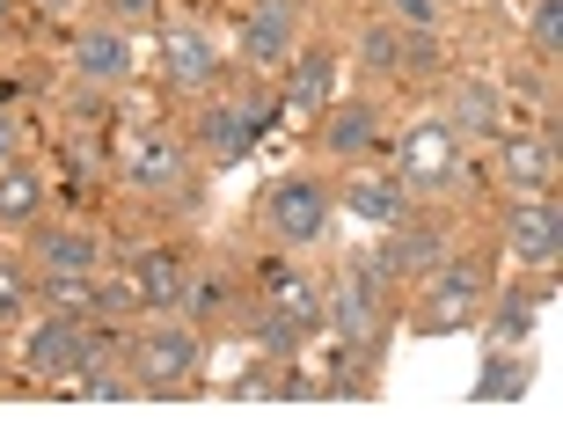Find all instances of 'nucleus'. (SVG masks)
<instances>
[{
	"label": "nucleus",
	"mask_w": 563,
	"mask_h": 439,
	"mask_svg": "<svg viewBox=\"0 0 563 439\" xmlns=\"http://www.w3.org/2000/svg\"><path fill=\"white\" fill-rule=\"evenodd\" d=\"M330 212H336V190L322 176H278L264 190V220H272V234L286 250H314L322 228H330Z\"/></svg>",
	"instance_id": "obj_1"
},
{
	"label": "nucleus",
	"mask_w": 563,
	"mask_h": 439,
	"mask_svg": "<svg viewBox=\"0 0 563 439\" xmlns=\"http://www.w3.org/2000/svg\"><path fill=\"white\" fill-rule=\"evenodd\" d=\"M118 168H125L132 190L176 198V190L190 184V146L176 140L168 125H140V132H125V146H118Z\"/></svg>",
	"instance_id": "obj_2"
},
{
	"label": "nucleus",
	"mask_w": 563,
	"mask_h": 439,
	"mask_svg": "<svg viewBox=\"0 0 563 439\" xmlns=\"http://www.w3.org/2000/svg\"><path fill=\"white\" fill-rule=\"evenodd\" d=\"M322 322H330L344 344H374L380 322H388V278H380L374 264H352V272L322 293Z\"/></svg>",
	"instance_id": "obj_3"
},
{
	"label": "nucleus",
	"mask_w": 563,
	"mask_h": 439,
	"mask_svg": "<svg viewBox=\"0 0 563 439\" xmlns=\"http://www.w3.org/2000/svg\"><path fill=\"white\" fill-rule=\"evenodd\" d=\"M461 176V132L446 118H418L396 146V184L402 190H446Z\"/></svg>",
	"instance_id": "obj_4"
},
{
	"label": "nucleus",
	"mask_w": 563,
	"mask_h": 439,
	"mask_svg": "<svg viewBox=\"0 0 563 439\" xmlns=\"http://www.w3.org/2000/svg\"><path fill=\"white\" fill-rule=\"evenodd\" d=\"M140 388L146 396H190L198 388V330L190 322H162L140 337Z\"/></svg>",
	"instance_id": "obj_5"
},
{
	"label": "nucleus",
	"mask_w": 563,
	"mask_h": 439,
	"mask_svg": "<svg viewBox=\"0 0 563 439\" xmlns=\"http://www.w3.org/2000/svg\"><path fill=\"white\" fill-rule=\"evenodd\" d=\"M424 278H432V286H424L418 330H424V337L468 330V322H476V308H483V272H468V264H446V256H439Z\"/></svg>",
	"instance_id": "obj_6"
},
{
	"label": "nucleus",
	"mask_w": 563,
	"mask_h": 439,
	"mask_svg": "<svg viewBox=\"0 0 563 439\" xmlns=\"http://www.w3.org/2000/svg\"><path fill=\"white\" fill-rule=\"evenodd\" d=\"M505 250L520 256L527 272H549L563 256V206L556 190H527L520 206H512V220H505Z\"/></svg>",
	"instance_id": "obj_7"
},
{
	"label": "nucleus",
	"mask_w": 563,
	"mask_h": 439,
	"mask_svg": "<svg viewBox=\"0 0 563 439\" xmlns=\"http://www.w3.org/2000/svg\"><path fill=\"white\" fill-rule=\"evenodd\" d=\"M22 366L37 381H66L88 366V322H74V315H44V322H30V337H22Z\"/></svg>",
	"instance_id": "obj_8"
},
{
	"label": "nucleus",
	"mask_w": 563,
	"mask_h": 439,
	"mask_svg": "<svg viewBox=\"0 0 563 439\" xmlns=\"http://www.w3.org/2000/svg\"><path fill=\"white\" fill-rule=\"evenodd\" d=\"M74 81L81 88H125L132 81V37L118 30V22L74 30Z\"/></svg>",
	"instance_id": "obj_9"
},
{
	"label": "nucleus",
	"mask_w": 563,
	"mask_h": 439,
	"mask_svg": "<svg viewBox=\"0 0 563 439\" xmlns=\"http://www.w3.org/2000/svg\"><path fill=\"white\" fill-rule=\"evenodd\" d=\"M300 44V0H250L242 8V52L250 66H286Z\"/></svg>",
	"instance_id": "obj_10"
},
{
	"label": "nucleus",
	"mask_w": 563,
	"mask_h": 439,
	"mask_svg": "<svg viewBox=\"0 0 563 439\" xmlns=\"http://www.w3.org/2000/svg\"><path fill=\"white\" fill-rule=\"evenodd\" d=\"M212 74H220V52H212V37L198 30V22L168 15V22H162V81L190 96V88H212Z\"/></svg>",
	"instance_id": "obj_11"
},
{
	"label": "nucleus",
	"mask_w": 563,
	"mask_h": 439,
	"mask_svg": "<svg viewBox=\"0 0 563 439\" xmlns=\"http://www.w3.org/2000/svg\"><path fill=\"white\" fill-rule=\"evenodd\" d=\"M272 110L278 103H212L206 118H198V146H206L212 162H242L256 140H264V125H272Z\"/></svg>",
	"instance_id": "obj_12"
},
{
	"label": "nucleus",
	"mask_w": 563,
	"mask_h": 439,
	"mask_svg": "<svg viewBox=\"0 0 563 439\" xmlns=\"http://www.w3.org/2000/svg\"><path fill=\"white\" fill-rule=\"evenodd\" d=\"M96 234L88 228H37V242H30V272L37 278H96Z\"/></svg>",
	"instance_id": "obj_13"
},
{
	"label": "nucleus",
	"mask_w": 563,
	"mask_h": 439,
	"mask_svg": "<svg viewBox=\"0 0 563 439\" xmlns=\"http://www.w3.org/2000/svg\"><path fill=\"white\" fill-rule=\"evenodd\" d=\"M336 198H344V212H352L358 228H402V212H410V190L396 176H352Z\"/></svg>",
	"instance_id": "obj_14"
},
{
	"label": "nucleus",
	"mask_w": 563,
	"mask_h": 439,
	"mask_svg": "<svg viewBox=\"0 0 563 439\" xmlns=\"http://www.w3.org/2000/svg\"><path fill=\"white\" fill-rule=\"evenodd\" d=\"M512 190H556V132H505Z\"/></svg>",
	"instance_id": "obj_15"
},
{
	"label": "nucleus",
	"mask_w": 563,
	"mask_h": 439,
	"mask_svg": "<svg viewBox=\"0 0 563 439\" xmlns=\"http://www.w3.org/2000/svg\"><path fill=\"white\" fill-rule=\"evenodd\" d=\"M380 140V110L366 103V96H352V103H336L330 118H322V146H330L336 162H358V154H374Z\"/></svg>",
	"instance_id": "obj_16"
},
{
	"label": "nucleus",
	"mask_w": 563,
	"mask_h": 439,
	"mask_svg": "<svg viewBox=\"0 0 563 439\" xmlns=\"http://www.w3.org/2000/svg\"><path fill=\"white\" fill-rule=\"evenodd\" d=\"M132 293H140V308H176V293H184V256L176 250H140L132 264Z\"/></svg>",
	"instance_id": "obj_17"
},
{
	"label": "nucleus",
	"mask_w": 563,
	"mask_h": 439,
	"mask_svg": "<svg viewBox=\"0 0 563 439\" xmlns=\"http://www.w3.org/2000/svg\"><path fill=\"white\" fill-rule=\"evenodd\" d=\"M439 256H446V242H439L432 228H402L396 242H388V250H374L366 264H374L380 278H410V272H432Z\"/></svg>",
	"instance_id": "obj_18"
},
{
	"label": "nucleus",
	"mask_w": 563,
	"mask_h": 439,
	"mask_svg": "<svg viewBox=\"0 0 563 439\" xmlns=\"http://www.w3.org/2000/svg\"><path fill=\"white\" fill-rule=\"evenodd\" d=\"M37 212H44V184H37V168L0 162V228H30Z\"/></svg>",
	"instance_id": "obj_19"
},
{
	"label": "nucleus",
	"mask_w": 563,
	"mask_h": 439,
	"mask_svg": "<svg viewBox=\"0 0 563 439\" xmlns=\"http://www.w3.org/2000/svg\"><path fill=\"white\" fill-rule=\"evenodd\" d=\"M330 74H336V66L322 59V52H308V59L286 74V96H278V103H286L292 118H314V110L330 103Z\"/></svg>",
	"instance_id": "obj_20"
},
{
	"label": "nucleus",
	"mask_w": 563,
	"mask_h": 439,
	"mask_svg": "<svg viewBox=\"0 0 563 439\" xmlns=\"http://www.w3.org/2000/svg\"><path fill=\"white\" fill-rule=\"evenodd\" d=\"M498 81H461L454 88V118H446V125L454 132H498Z\"/></svg>",
	"instance_id": "obj_21"
},
{
	"label": "nucleus",
	"mask_w": 563,
	"mask_h": 439,
	"mask_svg": "<svg viewBox=\"0 0 563 439\" xmlns=\"http://www.w3.org/2000/svg\"><path fill=\"white\" fill-rule=\"evenodd\" d=\"M176 308H184V315H220V308H234V286H228L220 272H184Z\"/></svg>",
	"instance_id": "obj_22"
},
{
	"label": "nucleus",
	"mask_w": 563,
	"mask_h": 439,
	"mask_svg": "<svg viewBox=\"0 0 563 439\" xmlns=\"http://www.w3.org/2000/svg\"><path fill=\"white\" fill-rule=\"evenodd\" d=\"M30 300H37V272L15 264V256H0V322H22Z\"/></svg>",
	"instance_id": "obj_23"
},
{
	"label": "nucleus",
	"mask_w": 563,
	"mask_h": 439,
	"mask_svg": "<svg viewBox=\"0 0 563 439\" xmlns=\"http://www.w3.org/2000/svg\"><path fill=\"white\" fill-rule=\"evenodd\" d=\"M358 59L374 66V74H396L402 66V22H366L358 30Z\"/></svg>",
	"instance_id": "obj_24"
},
{
	"label": "nucleus",
	"mask_w": 563,
	"mask_h": 439,
	"mask_svg": "<svg viewBox=\"0 0 563 439\" xmlns=\"http://www.w3.org/2000/svg\"><path fill=\"white\" fill-rule=\"evenodd\" d=\"M44 308L88 322V315H96V278H44Z\"/></svg>",
	"instance_id": "obj_25"
},
{
	"label": "nucleus",
	"mask_w": 563,
	"mask_h": 439,
	"mask_svg": "<svg viewBox=\"0 0 563 439\" xmlns=\"http://www.w3.org/2000/svg\"><path fill=\"white\" fill-rule=\"evenodd\" d=\"M476 396H527V359H490V374L476 381Z\"/></svg>",
	"instance_id": "obj_26"
},
{
	"label": "nucleus",
	"mask_w": 563,
	"mask_h": 439,
	"mask_svg": "<svg viewBox=\"0 0 563 439\" xmlns=\"http://www.w3.org/2000/svg\"><path fill=\"white\" fill-rule=\"evenodd\" d=\"M527 37H534V52H542V59H556V44H563V0H542V8H534Z\"/></svg>",
	"instance_id": "obj_27"
},
{
	"label": "nucleus",
	"mask_w": 563,
	"mask_h": 439,
	"mask_svg": "<svg viewBox=\"0 0 563 439\" xmlns=\"http://www.w3.org/2000/svg\"><path fill=\"white\" fill-rule=\"evenodd\" d=\"M432 66H439L432 30H410V37H402V66H396V74H432Z\"/></svg>",
	"instance_id": "obj_28"
},
{
	"label": "nucleus",
	"mask_w": 563,
	"mask_h": 439,
	"mask_svg": "<svg viewBox=\"0 0 563 439\" xmlns=\"http://www.w3.org/2000/svg\"><path fill=\"white\" fill-rule=\"evenodd\" d=\"M388 22H402V30H432L439 0H388Z\"/></svg>",
	"instance_id": "obj_29"
},
{
	"label": "nucleus",
	"mask_w": 563,
	"mask_h": 439,
	"mask_svg": "<svg viewBox=\"0 0 563 439\" xmlns=\"http://www.w3.org/2000/svg\"><path fill=\"white\" fill-rule=\"evenodd\" d=\"M132 308H140L132 278H110V286H96V315H132Z\"/></svg>",
	"instance_id": "obj_30"
},
{
	"label": "nucleus",
	"mask_w": 563,
	"mask_h": 439,
	"mask_svg": "<svg viewBox=\"0 0 563 439\" xmlns=\"http://www.w3.org/2000/svg\"><path fill=\"white\" fill-rule=\"evenodd\" d=\"M527 322H534V300H505V315H498V330H505V337H520Z\"/></svg>",
	"instance_id": "obj_31"
},
{
	"label": "nucleus",
	"mask_w": 563,
	"mask_h": 439,
	"mask_svg": "<svg viewBox=\"0 0 563 439\" xmlns=\"http://www.w3.org/2000/svg\"><path fill=\"white\" fill-rule=\"evenodd\" d=\"M15 154H22V125H15V118H0V162H15Z\"/></svg>",
	"instance_id": "obj_32"
},
{
	"label": "nucleus",
	"mask_w": 563,
	"mask_h": 439,
	"mask_svg": "<svg viewBox=\"0 0 563 439\" xmlns=\"http://www.w3.org/2000/svg\"><path fill=\"white\" fill-rule=\"evenodd\" d=\"M110 15H154V0H103Z\"/></svg>",
	"instance_id": "obj_33"
},
{
	"label": "nucleus",
	"mask_w": 563,
	"mask_h": 439,
	"mask_svg": "<svg viewBox=\"0 0 563 439\" xmlns=\"http://www.w3.org/2000/svg\"><path fill=\"white\" fill-rule=\"evenodd\" d=\"M0 37H8V0H0Z\"/></svg>",
	"instance_id": "obj_34"
}]
</instances>
